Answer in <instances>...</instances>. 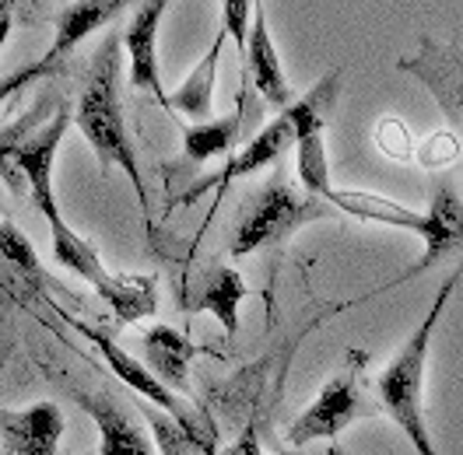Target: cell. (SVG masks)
Instances as JSON below:
<instances>
[{
  "label": "cell",
  "instance_id": "d6986e66",
  "mask_svg": "<svg viewBox=\"0 0 463 455\" xmlns=\"http://www.w3.org/2000/svg\"><path fill=\"white\" fill-rule=\"evenodd\" d=\"M225 42H229V32L222 29L214 35L211 50L201 57V63L186 74V81L169 91V109L186 119L197 123H207L211 119V106H214V88H218V63H222V53H225Z\"/></svg>",
  "mask_w": 463,
  "mask_h": 455
},
{
  "label": "cell",
  "instance_id": "30bf717a",
  "mask_svg": "<svg viewBox=\"0 0 463 455\" xmlns=\"http://www.w3.org/2000/svg\"><path fill=\"white\" fill-rule=\"evenodd\" d=\"M50 298L46 270L32 249L29 235L14 221H0V333L14 312H29Z\"/></svg>",
  "mask_w": 463,
  "mask_h": 455
},
{
  "label": "cell",
  "instance_id": "7a4b0ae2",
  "mask_svg": "<svg viewBox=\"0 0 463 455\" xmlns=\"http://www.w3.org/2000/svg\"><path fill=\"white\" fill-rule=\"evenodd\" d=\"M119 53H123V46L113 35L99 46V53H95V60H91V67H88L85 74L81 95H78L74 123L85 134V141L91 144V151L99 154L102 169H123L130 175L134 197L141 203L145 228L147 235H151L155 225H151V203H147L145 175H141V165H137V151L130 144L127 116H123V102H119Z\"/></svg>",
  "mask_w": 463,
  "mask_h": 455
},
{
  "label": "cell",
  "instance_id": "603a6c76",
  "mask_svg": "<svg viewBox=\"0 0 463 455\" xmlns=\"http://www.w3.org/2000/svg\"><path fill=\"white\" fill-rule=\"evenodd\" d=\"M253 11H257V4H250V0H229V4H222V29L229 32V39L235 42V50H239V57L246 60V42H250V29H253Z\"/></svg>",
  "mask_w": 463,
  "mask_h": 455
},
{
  "label": "cell",
  "instance_id": "2e32d148",
  "mask_svg": "<svg viewBox=\"0 0 463 455\" xmlns=\"http://www.w3.org/2000/svg\"><path fill=\"white\" fill-rule=\"evenodd\" d=\"M63 438V410L43 399L25 410L0 413V452L4 455H57Z\"/></svg>",
  "mask_w": 463,
  "mask_h": 455
},
{
  "label": "cell",
  "instance_id": "8fae6325",
  "mask_svg": "<svg viewBox=\"0 0 463 455\" xmlns=\"http://www.w3.org/2000/svg\"><path fill=\"white\" fill-rule=\"evenodd\" d=\"M123 11H127L123 0H81V4H67V7H60V14L53 18V46L46 50V57L39 60V63L25 67L18 78H4V81H0V98L11 95L14 88H25L29 81L43 78L46 70L60 67L63 57H67L74 46H81L91 32H99L102 25H109L116 14H123Z\"/></svg>",
  "mask_w": 463,
  "mask_h": 455
},
{
  "label": "cell",
  "instance_id": "44dd1931",
  "mask_svg": "<svg viewBox=\"0 0 463 455\" xmlns=\"http://www.w3.org/2000/svg\"><path fill=\"white\" fill-rule=\"evenodd\" d=\"M295 175L302 193L317 200H326L334 193V179H330V165H326V137L313 134L295 147Z\"/></svg>",
  "mask_w": 463,
  "mask_h": 455
},
{
  "label": "cell",
  "instance_id": "83f0119b",
  "mask_svg": "<svg viewBox=\"0 0 463 455\" xmlns=\"http://www.w3.org/2000/svg\"><path fill=\"white\" fill-rule=\"evenodd\" d=\"M0 455H4V452H0Z\"/></svg>",
  "mask_w": 463,
  "mask_h": 455
},
{
  "label": "cell",
  "instance_id": "ba28073f",
  "mask_svg": "<svg viewBox=\"0 0 463 455\" xmlns=\"http://www.w3.org/2000/svg\"><path fill=\"white\" fill-rule=\"evenodd\" d=\"M67 126L71 113L60 106L50 123H39L29 134H0V179L14 197H32L39 214L60 207L53 193V165Z\"/></svg>",
  "mask_w": 463,
  "mask_h": 455
},
{
  "label": "cell",
  "instance_id": "5bb4252c",
  "mask_svg": "<svg viewBox=\"0 0 463 455\" xmlns=\"http://www.w3.org/2000/svg\"><path fill=\"white\" fill-rule=\"evenodd\" d=\"M253 98H260L250 81H242L239 88V95H235V109L229 116H218V119H207V123H197V126H186L183 130V154L190 158V162H211L214 154H235V144L242 141L253 126H257V119H260V106L263 102H253Z\"/></svg>",
  "mask_w": 463,
  "mask_h": 455
},
{
  "label": "cell",
  "instance_id": "ffe728a7",
  "mask_svg": "<svg viewBox=\"0 0 463 455\" xmlns=\"http://www.w3.org/2000/svg\"><path fill=\"white\" fill-rule=\"evenodd\" d=\"M246 298H250L246 281H242L232 266H222V263H218V266L207 270L201 294H197V302L190 305V312H211L222 322L225 337L232 340V337L239 333V309H242Z\"/></svg>",
  "mask_w": 463,
  "mask_h": 455
},
{
  "label": "cell",
  "instance_id": "9c48e42d",
  "mask_svg": "<svg viewBox=\"0 0 463 455\" xmlns=\"http://www.w3.org/2000/svg\"><path fill=\"white\" fill-rule=\"evenodd\" d=\"M365 361H369V358H365L362 350H351L347 368L341 371V375H334V378L319 389V396L291 421L285 438H288L295 449H302V445H309V441H330V438H337L341 431H347L354 421H365V417L379 413V399L369 393V385H365V378H362Z\"/></svg>",
  "mask_w": 463,
  "mask_h": 455
},
{
  "label": "cell",
  "instance_id": "52a82bcc",
  "mask_svg": "<svg viewBox=\"0 0 463 455\" xmlns=\"http://www.w3.org/2000/svg\"><path fill=\"white\" fill-rule=\"evenodd\" d=\"M330 203L317 200L302 190H295L281 172L270 175V182H263L260 193L250 200L246 210H239V225L232 231L229 253L235 259L250 256L263 246H281L291 238L298 228L313 225L319 218H330Z\"/></svg>",
  "mask_w": 463,
  "mask_h": 455
},
{
  "label": "cell",
  "instance_id": "8992f818",
  "mask_svg": "<svg viewBox=\"0 0 463 455\" xmlns=\"http://www.w3.org/2000/svg\"><path fill=\"white\" fill-rule=\"evenodd\" d=\"M46 309H53V312L60 315V322H67L74 333H81L99 354H102V361L113 368V375L119 378V382H127L137 396H145L151 406H158L162 413H169L175 424L183 427L197 445H203L207 452H214L218 449V427L211 424V417L203 413L201 406H194L186 396H179V393H173L165 382H158L151 371H147V365H141L137 358H130L119 343L109 337V333H102V330H95L91 322H85V319H74V315L67 312V309H60L57 298H46L43 302Z\"/></svg>",
  "mask_w": 463,
  "mask_h": 455
},
{
  "label": "cell",
  "instance_id": "277c9868",
  "mask_svg": "<svg viewBox=\"0 0 463 455\" xmlns=\"http://www.w3.org/2000/svg\"><path fill=\"white\" fill-rule=\"evenodd\" d=\"M326 203L341 214H351L358 221H373V225L401 228V231H414L425 242V256L418 259L407 274H401L390 284H404L411 277H421L425 270H432L435 263L449 256L453 249L463 246V200L449 182H439L432 193L429 210H411L397 200L376 197V193H358V190H334Z\"/></svg>",
  "mask_w": 463,
  "mask_h": 455
},
{
  "label": "cell",
  "instance_id": "5b68a950",
  "mask_svg": "<svg viewBox=\"0 0 463 455\" xmlns=\"http://www.w3.org/2000/svg\"><path fill=\"white\" fill-rule=\"evenodd\" d=\"M43 218H46V225H50L53 259H57L60 266L74 270L81 281H88V284L106 298V305L113 309V319L119 322V326H130V322H137V319L155 315V309H158V287H155V277H145V274L116 277V274H109V266L99 259L95 246L85 242L74 228L63 221L60 207L57 210H50V214H43Z\"/></svg>",
  "mask_w": 463,
  "mask_h": 455
},
{
  "label": "cell",
  "instance_id": "6da1fadb",
  "mask_svg": "<svg viewBox=\"0 0 463 455\" xmlns=\"http://www.w3.org/2000/svg\"><path fill=\"white\" fill-rule=\"evenodd\" d=\"M460 281H463V263L457 270H449V277L435 291L425 319L414 326V333L404 340V347L393 354V361L379 371L376 382H373L379 410H386L393 417V424L404 431L414 455H439V449H435L432 441V431L425 424V368H429V350H432L435 330H439L442 312H446L449 298L457 294Z\"/></svg>",
  "mask_w": 463,
  "mask_h": 455
},
{
  "label": "cell",
  "instance_id": "d4e9b609",
  "mask_svg": "<svg viewBox=\"0 0 463 455\" xmlns=\"http://www.w3.org/2000/svg\"><path fill=\"white\" fill-rule=\"evenodd\" d=\"M457 158H460V137L449 134V130L432 134L429 141L418 147V162H421L425 169H446V165H453Z\"/></svg>",
  "mask_w": 463,
  "mask_h": 455
},
{
  "label": "cell",
  "instance_id": "cb8c5ba5",
  "mask_svg": "<svg viewBox=\"0 0 463 455\" xmlns=\"http://www.w3.org/2000/svg\"><path fill=\"white\" fill-rule=\"evenodd\" d=\"M376 144L379 151L393 162H411L414 158V144H411V134L401 119H379L376 123Z\"/></svg>",
  "mask_w": 463,
  "mask_h": 455
},
{
  "label": "cell",
  "instance_id": "7402d4cb",
  "mask_svg": "<svg viewBox=\"0 0 463 455\" xmlns=\"http://www.w3.org/2000/svg\"><path fill=\"white\" fill-rule=\"evenodd\" d=\"M141 413H145V424H147V431H151V438H155L158 455H214V452H207L203 445H197V441L175 424L169 413H162L158 406H147Z\"/></svg>",
  "mask_w": 463,
  "mask_h": 455
},
{
  "label": "cell",
  "instance_id": "7c38bea8",
  "mask_svg": "<svg viewBox=\"0 0 463 455\" xmlns=\"http://www.w3.org/2000/svg\"><path fill=\"white\" fill-rule=\"evenodd\" d=\"M397 67L418 78L421 85L432 91V98L439 102V109L449 116V123L463 134V57L449 46L439 42L432 35L418 39V53L401 57Z\"/></svg>",
  "mask_w": 463,
  "mask_h": 455
},
{
  "label": "cell",
  "instance_id": "e0dca14e",
  "mask_svg": "<svg viewBox=\"0 0 463 455\" xmlns=\"http://www.w3.org/2000/svg\"><path fill=\"white\" fill-rule=\"evenodd\" d=\"M246 81L260 95L263 106H274L278 113H285L295 102V88L285 78V67H281V57L274 50L270 25H267L260 4L253 11V29H250V42H246Z\"/></svg>",
  "mask_w": 463,
  "mask_h": 455
},
{
  "label": "cell",
  "instance_id": "484cf974",
  "mask_svg": "<svg viewBox=\"0 0 463 455\" xmlns=\"http://www.w3.org/2000/svg\"><path fill=\"white\" fill-rule=\"evenodd\" d=\"M25 7H14L11 0H0V46L7 42V35L14 29V14H22Z\"/></svg>",
  "mask_w": 463,
  "mask_h": 455
},
{
  "label": "cell",
  "instance_id": "9a60e30c",
  "mask_svg": "<svg viewBox=\"0 0 463 455\" xmlns=\"http://www.w3.org/2000/svg\"><path fill=\"white\" fill-rule=\"evenodd\" d=\"M165 11H169L165 0H147L141 7H134V18L123 32V50L130 57V85L151 91L158 106L169 109V91L162 88V74H158V25Z\"/></svg>",
  "mask_w": 463,
  "mask_h": 455
},
{
  "label": "cell",
  "instance_id": "3957f363",
  "mask_svg": "<svg viewBox=\"0 0 463 455\" xmlns=\"http://www.w3.org/2000/svg\"><path fill=\"white\" fill-rule=\"evenodd\" d=\"M337 95H341V70H330V74L319 78L317 85L309 88L302 98H295L285 113H278L270 123H263L260 130L222 165V172H218L214 179H207L203 186H197L194 193H186L183 203H194L203 190L214 186V207H218L232 182H239V179H246V175H253V172H260V169L278 165L288 147H298L306 137L323 134V130H326V119L334 113V106H337Z\"/></svg>",
  "mask_w": 463,
  "mask_h": 455
},
{
  "label": "cell",
  "instance_id": "4316f807",
  "mask_svg": "<svg viewBox=\"0 0 463 455\" xmlns=\"http://www.w3.org/2000/svg\"><path fill=\"white\" fill-rule=\"evenodd\" d=\"M326 455H347V452L341 449V445H330V449H326Z\"/></svg>",
  "mask_w": 463,
  "mask_h": 455
},
{
  "label": "cell",
  "instance_id": "ac0fdd59",
  "mask_svg": "<svg viewBox=\"0 0 463 455\" xmlns=\"http://www.w3.org/2000/svg\"><path fill=\"white\" fill-rule=\"evenodd\" d=\"M145 358L147 371L165 382L173 393H186L190 389V365L197 358V343L186 333H179L173 326H151L145 333Z\"/></svg>",
  "mask_w": 463,
  "mask_h": 455
},
{
  "label": "cell",
  "instance_id": "4fadbf2b",
  "mask_svg": "<svg viewBox=\"0 0 463 455\" xmlns=\"http://www.w3.org/2000/svg\"><path fill=\"white\" fill-rule=\"evenodd\" d=\"M71 396L99 427V455H158L147 424H141L109 393H85L71 385Z\"/></svg>",
  "mask_w": 463,
  "mask_h": 455
}]
</instances>
